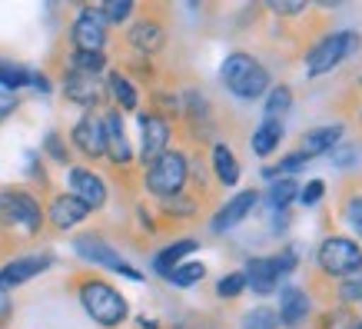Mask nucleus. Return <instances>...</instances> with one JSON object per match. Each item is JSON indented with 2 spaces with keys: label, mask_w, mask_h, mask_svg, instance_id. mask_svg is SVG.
I'll use <instances>...</instances> for the list:
<instances>
[{
  "label": "nucleus",
  "mask_w": 362,
  "mask_h": 329,
  "mask_svg": "<svg viewBox=\"0 0 362 329\" xmlns=\"http://www.w3.org/2000/svg\"><path fill=\"white\" fill-rule=\"evenodd\" d=\"M103 143H107V156H110L113 166H130L133 163V146L130 137H127V123H123L120 110H107L103 117Z\"/></svg>",
  "instance_id": "f8f14e48"
},
{
  "label": "nucleus",
  "mask_w": 362,
  "mask_h": 329,
  "mask_svg": "<svg viewBox=\"0 0 362 329\" xmlns=\"http://www.w3.org/2000/svg\"><path fill=\"white\" fill-rule=\"evenodd\" d=\"M100 13H103L107 23H123L133 13V0H107V4L100 7Z\"/></svg>",
  "instance_id": "72a5a7b5"
},
{
  "label": "nucleus",
  "mask_w": 362,
  "mask_h": 329,
  "mask_svg": "<svg viewBox=\"0 0 362 329\" xmlns=\"http://www.w3.org/2000/svg\"><path fill=\"white\" fill-rule=\"evenodd\" d=\"M313 313V303H309V293L299 289V286H286L279 289V329H299Z\"/></svg>",
  "instance_id": "f3484780"
},
{
  "label": "nucleus",
  "mask_w": 362,
  "mask_h": 329,
  "mask_svg": "<svg viewBox=\"0 0 362 329\" xmlns=\"http://www.w3.org/2000/svg\"><path fill=\"white\" fill-rule=\"evenodd\" d=\"M54 266V256L50 253H27V256H17V260H7L0 266V293H11L17 286H23L33 276L47 273Z\"/></svg>",
  "instance_id": "9b49d317"
},
{
  "label": "nucleus",
  "mask_w": 362,
  "mask_h": 329,
  "mask_svg": "<svg viewBox=\"0 0 362 329\" xmlns=\"http://www.w3.org/2000/svg\"><path fill=\"white\" fill-rule=\"evenodd\" d=\"M103 67H107V54H87V50L70 54V70H77V74H93L97 77Z\"/></svg>",
  "instance_id": "2f4dec72"
},
{
  "label": "nucleus",
  "mask_w": 362,
  "mask_h": 329,
  "mask_svg": "<svg viewBox=\"0 0 362 329\" xmlns=\"http://www.w3.org/2000/svg\"><path fill=\"white\" fill-rule=\"evenodd\" d=\"M103 93H107V83H100V77H93V74H77V70L64 74V97L70 103L83 107L87 113H93V107L103 100Z\"/></svg>",
  "instance_id": "ddd939ff"
},
{
  "label": "nucleus",
  "mask_w": 362,
  "mask_h": 329,
  "mask_svg": "<svg viewBox=\"0 0 362 329\" xmlns=\"http://www.w3.org/2000/svg\"><path fill=\"white\" fill-rule=\"evenodd\" d=\"M243 279H246V289H252L256 296H273L279 289V266H276V256H252L246 260V270H243Z\"/></svg>",
  "instance_id": "dca6fc26"
},
{
  "label": "nucleus",
  "mask_w": 362,
  "mask_h": 329,
  "mask_svg": "<svg viewBox=\"0 0 362 329\" xmlns=\"http://www.w3.org/2000/svg\"><path fill=\"white\" fill-rule=\"evenodd\" d=\"M356 329H362V323H359V326H356Z\"/></svg>",
  "instance_id": "79ce46f5"
},
{
  "label": "nucleus",
  "mask_w": 362,
  "mask_h": 329,
  "mask_svg": "<svg viewBox=\"0 0 362 329\" xmlns=\"http://www.w3.org/2000/svg\"><path fill=\"white\" fill-rule=\"evenodd\" d=\"M220 83L240 100H259V97H266V90L273 87L269 83V70L252 54H246V50H233L223 60Z\"/></svg>",
  "instance_id": "f03ea898"
},
{
  "label": "nucleus",
  "mask_w": 362,
  "mask_h": 329,
  "mask_svg": "<svg viewBox=\"0 0 362 329\" xmlns=\"http://www.w3.org/2000/svg\"><path fill=\"white\" fill-rule=\"evenodd\" d=\"M107 27L110 23L103 21V13L100 7H83V11L74 17L70 23V44L74 50H87V54H103V47H107Z\"/></svg>",
  "instance_id": "6e6552de"
},
{
  "label": "nucleus",
  "mask_w": 362,
  "mask_h": 329,
  "mask_svg": "<svg viewBox=\"0 0 362 329\" xmlns=\"http://www.w3.org/2000/svg\"><path fill=\"white\" fill-rule=\"evenodd\" d=\"M70 143H74V146H77L87 160H100V156H107V143H103V120H100L97 113H83V117L74 123V130H70Z\"/></svg>",
  "instance_id": "4468645a"
},
{
  "label": "nucleus",
  "mask_w": 362,
  "mask_h": 329,
  "mask_svg": "<svg viewBox=\"0 0 362 329\" xmlns=\"http://www.w3.org/2000/svg\"><path fill=\"white\" fill-rule=\"evenodd\" d=\"M0 87L17 93L21 87H30V70L21 64H11V60H0Z\"/></svg>",
  "instance_id": "c85d7f7f"
},
{
  "label": "nucleus",
  "mask_w": 362,
  "mask_h": 329,
  "mask_svg": "<svg viewBox=\"0 0 362 329\" xmlns=\"http://www.w3.org/2000/svg\"><path fill=\"white\" fill-rule=\"evenodd\" d=\"M127 40H130L133 50H140V54H160L166 44V30L163 23L156 21V17H140V21L133 23L130 30H127Z\"/></svg>",
  "instance_id": "aec40b11"
},
{
  "label": "nucleus",
  "mask_w": 362,
  "mask_h": 329,
  "mask_svg": "<svg viewBox=\"0 0 362 329\" xmlns=\"http://www.w3.org/2000/svg\"><path fill=\"white\" fill-rule=\"evenodd\" d=\"M107 90L113 93V100L120 103V110H136L140 107V93L133 87V80L120 70H110V77H107Z\"/></svg>",
  "instance_id": "b1692460"
},
{
  "label": "nucleus",
  "mask_w": 362,
  "mask_h": 329,
  "mask_svg": "<svg viewBox=\"0 0 362 329\" xmlns=\"http://www.w3.org/2000/svg\"><path fill=\"white\" fill-rule=\"evenodd\" d=\"M187 180H189V156L183 150H166L163 156H156L153 163L146 166L143 183L153 193L156 200H173L180 193H187Z\"/></svg>",
  "instance_id": "20e7f679"
},
{
  "label": "nucleus",
  "mask_w": 362,
  "mask_h": 329,
  "mask_svg": "<svg viewBox=\"0 0 362 329\" xmlns=\"http://www.w3.org/2000/svg\"><path fill=\"white\" fill-rule=\"evenodd\" d=\"M17 103H21V100H17V93H11V90L0 87V120H4V117H11L13 110H17Z\"/></svg>",
  "instance_id": "ea45409f"
},
{
  "label": "nucleus",
  "mask_w": 362,
  "mask_h": 329,
  "mask_svg": "<svg viewBox=\"0 0 362 329\" xmlns=\"http://www.w3.org/2000/svg\"><path fill=\"white\" fill-rule=\"evenodd\" d=\"M309 4L306 0H269V11L279 13V17H296V13H303Z\"/></svg>",
  "instance_id": "4c0bfd02"
},
{
  "label": "nucleus",
  "mask_w": 362,
  "mask_h": 329,
  "mask_svg": "<svg viewBox=\"0 0 362 329\" xmlns=\"http://www.w3.org/2000/svg\"><path fill=\"white\" fill-rule=\"evenodd\" d=\"M283 120H263L256 130H252V137H250V150L256 156H269L283 143Z\"/></svg>",
  "instance_id": "5701e85b"
},
{
  "label": "nucleus",
  "mask_w": 362,
  "mask_h": 329,
  "mask_svg": "<svg viewBox=\"0 0 362 329\" xmlns=\"http://www.w3.org/2000/svg\"><path fill=\"white\" fill-rule=\"evenodd\" d=\"M336 296H339V303H346V306H359L362 303V270L342 276L339 286H336Z\"/></svg>",
  "instance_id": "c756f323"
},
{
  "label": "nucleus",
  "mask_w": 362,
  "mask_h": 329,
  "mask_svg": "<svg viewBox=\"0 0 362 329\" xmlns=\"http://www.w3.org/2000/svg\"><path fill=\"white\" fill-rule=\"evenodd\" d=\"M289 110H293V90L286 87V83H273V87L266 90V103H263L266 120H283Z\"/></svg>",
  "instance_id": "393cba45"
},
{
  "label": "nucleus",
  "mask_w": 362,
  "mask_h": 329,
  "mask_svg": "<svg viewBox=\"0 0 362 329\" xmlns=\"http://www.w3.org/2000/svg\"><path fill=\"white\" fill-rule=\"evenodd\" d=\"M44 217L54 230H74V226H80V223L90 217V209L83 207L77 197H70V193H57V197L50 200V207L44 209Z\"/></svg>",
  "instance_id": "a211bd4d"
},
{
  "label": "nucleus",
  "mask_w": 362,
  "mask_h": 329,
  "mask_svg": "<svg viewBox=\"0 0 362 329\" xmlns=\"http://www.w3.org/2000/svg\"><path fill=\"white\" fill-rule=\"evenodd\" d=\"M140 329H160V326H156V319H150V316H140Z\"/></svg>",
  "instance_id": "a19ab883"
},
{
  "label": "nucleus",
  "mask_w": 362,
  "mask_h": 329,
  "mask_svg": "<svg viewBox=\"0 0 362 329\" xmlns=\"http://www.w3.org/2000/svg\"><path fill=\"white\" fill-rule=\"evenodd\" d=\"M303 166H309V160L296 150V154H286L276 166H263V176L269 183H273V180H293V173H299Z\"/></svg>",
  "instance_id": "bb28decb"
},
{
  "label": "nucleus",
  "mask_w": 362,
  "mask_h": 329,
  "mask_svg": "<svg viewBox=\"0 0 362 329\" xmlns=\"http://www.w3.org/2000/svg\"><path fill=\"white\" fill-rule=\"evenodd\" d=\"M339 217H342V223L362 240V190L346 193V200H342V207H339Z\"/></svg>",
  "instance_id": "cd10ccee"
},
{
  "label": "nucleus",
  "mask_w": 362,
  "mask_h": 329,
  "mask_svg": "<svg viewBox=\"0 0 362 329\" xmlns=\"http://www.w3.org/2000/svg\"><path fill=\"white\" fill-rule=\"evenodd\" d=\"M66 190H70V197H77L90 213L100 209L107 203V197H110L107 180L100 173H93L90 166H70V170H66Z\"/></svg>",
  "instance_id": "9d476101"
},
{
  "label": "nucleus",
  "mask_w": 362,
  "mask_h": 329,
  "mask_svg": "<svg viewBox=\"0 0 362 329\" xmlns=\"http://www.w3.org/2000/svg\"><path fill=\"white\" fill-rule=\"evenodd\" d=\"M326 197V183H322V180H309L306 187H299V203H303V207H316L319 200Z\"/></svg>",
  "instance_id": "e433bc0d"
},
{
  "label": "nucleus",
  "mask_w": 362,
  "mask_h": 329,
  "mask_svg": "<svg viewBox=\"0 0 362 329\" xmlns=\"http://www.w3.org/2000/svg\"><path fill=\"white\" fill-rule=\"evenodd\" d=\"M44 207L27 190H0V226L21 230L27 236H37L44 226Z\"/></svg>",
  "instance_id": "39448f33"
},
{
  "label": "nucleus",
  "mask_w": 362,
  "mask_h": 329,
  "mask_svg": "<svg viewBox=\"0 0 362 329\" xmlns=\"http://www.w3.org/2000/svg\"><path fill=\"white\" fill-rule=\"evenodd\" d=\"M299 197V183L296 180H273L269 183V190H266V207L273 209H279V213H286V207L293 203V200Z\"/></svg>",
  "instance_id": "a878e982"
},
{
  "label": "nucleus",
  "mask_w": 362,
  "mask_h": 329,
  "mask_svg": "<svg viewBox=\"0 0 362 329\" xmlns=\"http://www.w3.org/2000/svg\"><path fill=\"white\" fill-rule=\"evenodd\" d=\"M342 133H346L342 123H322V127H313V130L303 133L299 154L306 156V160H313V156H329L332 150L342 143Z\"/></svg>",
  "instance_id": "6ab92c4d"
},
{
  "label": "nucleus",
  "mask_w": 362,
  "mask_h": 329,
  "mask_svg": "<svg viewBox=\"0 0 362 329\" xmlns=\"http://www.w3.org/2000/svg\"><path fill=\"white\" fill-rule=\"evenodd\" d=\"M77 296H80V306L87 309V316L103 329H117L130 316L127 296L113 283L100 279V276H83L77 283Z\"/></svg>",
  "instance_id": "f257e3e1"
},
{
  "label": "nucleus",
  "mask_w": 362,
  "mask_h": 329,
  "mask_svg": "<svg viewBox=\"0 0 362 329\" xmlns=\"http://www.w3.org/2000/svg\"><path fill=\"white\" fill-rule=\"evenodd\" d=\"M362 50V37L356 30H332L326 37H319L316 44L306 50V77H322V74H332V70H339L346 60Z\"/></svg>",
  "instance_id": "7ed1b4c3"
},
{
  "label": "nucleus",
  "mask_w": 362,
  "mask_h": 329,
  "mask_svg": "<svg viewBox=\"0 0 362 329\" xmlns=\"http://www.w3.org/2000/svg\"><path fill=\"white\" fill-rule=\"evenodd\" d=\"M246 293V279H243V270H233L216 283V296L220 299H236Z\"/></svg>",
  "instance_id": "473e14b6"
},
{
  "label": "nucleus",
  "mask_w": 362,
  "mask_h": 329,
  "mask_svg": "<svg viewBox=\"0 0 362 329\" xmlns=\"http://www.w3.org/2000/svg\"><path fill=\"white\" fill-rule=\"evenodd\" d=\"M74 253H77L80 260L93 263V266H103V270L127 276V279H133V283H143V273H140V270H133V266L123 260L120 253L113 250L110 243L100 240V236H93V233H83V236H77V240H74Z\"/></svg>",
  "instance_id": "0eeeda50"
},
{
  "label": "nucleus",
  "mask_w": 362,
  "mask_h": 329,
  "mask_svg": "<svg viewBox=\"0 0 362 329\" xmlns=\"http://www.w3.org/2000/svg\"><path fill=\"white\" fill-rule=\"evenodd\" d=\"M203 276H206V266L203 263H180L166 279L173 286H180V289H189V286H197Z\"/></svg>",
  "instance_id": "7c9ffc66"
},
{
  "label": "nucleus",
  "mask_w": 362,
  "mask_h": 329,
  "mask_svg": "<svg viewBox=\"0 0 362 329\" xmlns=\"http://www.w3.org/2000/svg\"><path fill=\"white\" fill-rule=\"evenodd\" d=\"M199 243L193 240V236H183V240H176V243H170V246H163V250L156 253L153 256V270H156V276H170L176 270V266L183 263V260H187L189 253L197 250Z\"/></svg>",
  "instance_id": "4be33fe9"
},
{
  "label": "nucleus",
  "mask_w": 362,
  "mask_h": 329,
  "mask_svg": "<svg viewBox=\"0 0 362 329\" xmlns=\"http://www.w3.org/2000/svg\"><path fill=\"white\" fill-rule=\"evenodd\" d=\"M243 329H279V319H276V313L269 306H256L246 316V326Z\"/></svg>",
  "instance_id": "f704fd0d"
},
{
  "label": "nucleus",
  "mask_w": 362,
  "mask_h": 329,
  "mask_svg": "<svg viewBox=\"0 0 362 329\" xmlns=\"http://www.w3.org/2000/svg\"><path fill=\"white\" fill-rule=\"evenodd\" d=\"M209 166H213L216 183H223V187H236V183H240V160H236V154H233L226 143H213Z\"/></svg>",
  "instance_id": "412c9836"
},
{
  "label": "nucleus",
  "mask_w": 362,
  "mask_h": 329,
  "mask_svg": "<svg viewBox=\"0 0 362 329\" xmlns=\"http://www.w3.org/2000/svg\"><path fill=\"white\" fill-rule=\"evenodd\" d=\"M44 150H47V156L54 160V163H70V154H66V146L60 143V137L57 133H47V143H44Z\"/></svg>",
  "instance_id": "58836bf2"
},
{
  "label": "nucleus",
  "mask_w": 362,
  "mask_h": 329,
  "mask_svg": "<svg viewBox=\"0 0 362 329\" xmlns=\"http://www.w3.org/2000/svg\"><path fill=\"white\" fill-rule=\"evenodd\" d=\"M170 137H173V127L163 113H140V163L150 166L156 156H163L170 150Z\"/></svg>",
  "instance_id": "1a4fd4ad"
},
{
  "label": "nucleus",
  "mask_w": 362,
  "mask_h": 329,
  "mask_svg": "<svg viewBox=\"0 0 362 329\" xmlns=\"http://www.w3.org/2000/svg\"><path fill=\"white\" fill-rule=\"evenodd\" d=\"M163 209H166V213H173V219H189L193 213H197V200H189L187 193H180V197L166 200Z\"/></svg>",
  "instance_id": "c9c22d12"
},
{
  "label": "nucleus",
  "mask_w": 362,
  "mask_h": 329,
  "mask_svg": "<svg viewBox=\"0 0 362 329\" xmlns=\"http://www.w3.org/2000/svg\"><path fill=\"white\" fill-rule=\"evenodd\" d=\"M316 266H319V273L322 276H329V279H342V276L362 270V246L352 240V236H339V233H332V236H326V240L319 243Z\"/></svg>",
  "instance_id": "423d86ee"
},
{
  "label": "nucleus",
  "mask_w": 362,
  "mask_h": 329,
  "mask_svg": "<svg viewBox=\"0 0 362 329\" xmlns=\"http://www.w3.org/2000/svg\"><path fill=\"white\" fill-rule=\"evenodd\" d=\"M259 203V193L256 190H240L236 197H230L226 203H223L216 213H213V219H209V230L213 233H226L233 230V226H240L243 219L252 213V207Z\"/></svg>",
  "instance_id": "2eb2a0df"
}]
</instances>
